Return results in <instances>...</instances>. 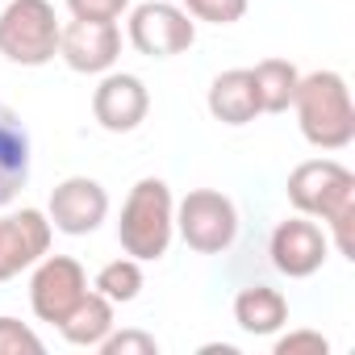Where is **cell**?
<instances>
[{"mask_svg":"<svg viewBox=\"0 0 355 355\" xmlns=\"http://www.w3.org/2000/svg\"><path fill=\"white\" fill-rule=\"evenodd\" d=\"M46 218H51V226L59 234L84 239V234L101 230V222L109 218V193H105L101 180H92V175H67L63 184L51 189Z\"/></svg>","mask_w":355,"mask_h":355,"instance_id":"cell-9","label":"cell"},{"mask_svg":"<svg viewBox=\"0 0 355 355\" xmlns=\"http://www.w3.org/2000/svg\"><path fill=\"white\" fill-rule=\"evenodd\" d=\"M30 184V130L0 101V209H9L17 193Z\"/></svg>","mask_w":355,"mask_h":355,"instance_id":"cell-13","label":"cell"},{"mask_svg":"<svg viewBox=\"0 0 355 355\" xmlns=\"http://www.w3.org/2000/svg\"><path fill=\"white\" fill-rule=\"evenodd\" d=\"M150 113V92L130 71H105L92 92V117L109 134H134Z\"/></svg>","mask_w":355,"mask_h":355,"instance_id":"cell-12","label":"cell"},{"mask_svg":"<svg viewBox=\"0 0 355 355\" xmlns=\"http://www.w3.org/2000/svg\"><path fill=\"white\" fill-rule=\"evenodd\" d=\"M92 288L101 293V297H109L113 305H130L138 293H142V263L134 259V255H121V259H109L101 272H96V280H92Z\"/></svg>","mask_w":355,"mask_h":355,"instance_id":"cell-18","label":"cell"},{"mask_svg":"<svg viewBox=\"0 0 355 355\" xmlns=\"http://www.w3.org/2000/svg\"><path fill=\"white\" fill-rule=\"evenodd\" d=\"M276 355H326L330 351V338L318 334V330H288L272 343Z\"/></svg>","mask_w":355,"mask_h":355,"instance_id":"cell-22","label":"cell"},{"mask_svg":"<svg viewBox=\"0 0 355 355\" xmlns=\"http://www.w3.org/2000/svg\"><path fill=\"white\" fill-rule=\"evenodd\" d=\"M113 326H117V322H113V301L101 297L96 288H88V293L76 301V309L59 322V334H63L71 347H88V351H96Z\"/></svg>","mask_w":355,"mask_h":355,"instance_id":"cell-16","label":"cell"},{"mask_svg":"<svg viewBox=\"0 0 355 355\" xmlns=\"http://www.w3.org/2000/svg\"><path fill=\"white\" fill-rule=\"evenodd\" d=\"M205 105H209L214 121H222V125H247V121H255L263 109H259V92H255L251 67H230V71L214 76Z\"/></svg>","mask_w":355,"mask_h":355,"instance_id":"cell-14","label":"cell"},{"mask_svg":"<svg viewBox=\"0 0 355 355\" xmlns=\"http://www.w3.org/2000/svg\"><path fill=\"white\" fill-rule=\"evenodd\" d=\"M59 59L80 76H105L121 59V26L117 21H67L59 30Z\"/></svg>","mask_w":355,"mask_h":355,"instance_id":"cell-11","label":"cell"},{"mask_svg":"<svg viewBox=\"0 0 355 355\" xmlns=\"http://www.w3.org/2000/svg\"><path fill=\"white\" fill-rule=\"evenodd\" d=\"M96 351H101V355H159V343H155V334H146V330H117V326H113Z\"/></svg>","mask_w":355,"mask_h":355,"instance_id":"cell-21","label":"cell"},{"mask_svg":"<svg viewBox=\"0 0 355 355\" xmlns=\"http://www.w3.org/2000/svg\"><path fill=\"white\" fill-rule=\"evenodd\" d=\"M293 109H297V125L301 138L318 150H343L355 142V105H351V88L338 71H309L297 80L293 92Z\"/></svg>","mask_w":355,"mask_h":355,"instance_id":"cell-2","label":"cell"},{"mask_svg":"<svg viewBox=\"0 0 355 355\" xmlns=\"http://www.w3.org/2000/svg\"><path fill=\"white\" fill-rule=\"evenodd\" d=\"M130 46L146 59H171L184 55L197 42V21L184 5H171V0H146V5L130 9Z\"/></svg>","mask_w":355,"mask_h":355,"instance_id":"cell-6","label":"cell"},{"mask_svg":"<svg viewBox=\"0 0 355 355\" xmlns=\"http://www.w3.org/2000/svg\"><path fill=\"white\" fill-rule=\"evenodd\" d=\"M171 239H175V197H171L167 180L142 175V180L130 189L125 205H121L117 243L138 263H155V259L167 255Z\"/></svg>","mask_w":355,"mask_h":355,"instance_id":"cell-3","label":"cell"},{"mask_svg":"<svg viewBox=\"0 0 355 355\" xmlns=\"http://www.w3.org/2000/svg\"><path fill=\"white\" fill-rule=\"evenodd\" d=\"M193 13V21H209V26H234L247 13V0H180Z\"/></svg>","mask_w":355,"mask_h":355,"instance_id":"cell-20","label":"cell"},{"mask_svg":"<svg viewBox=\"0 0 355 355\" xmlns=\"http://www.w3.org/2000/svg\"><path fill=\"white\" fill-rule=\"evenodd\" d=\"M234 322L251 338H272L288 326V301L272 284H251L234 297Z\"/></svg>","mask_w":355,"mask_h":355,"instance_id":"cell-15","label":"cell"},{"mask_svg":"<svg viewBox=\"0 0 355 355\" xmlns=\"http://www.w3.org/2000/svg\"><path fill=\"white\" fill-rule=\"evenodd\" d=\"M51 234H55L51 218L34 205L0 214V284L30 272L51 251Z\"/></svg>","mask_w":355,"mask_h":355,"instance_id":"cell-10","label":"cell"},{"mask_svg":"<svg viewBox=\"0 0 355 355\" xmlns=\"http://www.w3.org/2000/svg\"><path fill=\"white\" fill-rule=\"evenodd\" d=\"M268 255H272V268H276L280 276L305 280V276L322 272V263H326V255H330V239H326V230H322L313 218L293 214V218H284V222L272 230Z\"/></svg>","mask_w":355,"mask_h":355,"instance_id":"cell-8","label":"cell"},{"mask_svg":"<svg viewBox=\"0 0 355 355\" xmlns=\"http://www.w3.org/2000/svg\"><path fill=\"white\" fill-rule=\"evenodd\" d=\"M46 343L17 318L0 313V355H42Z\"/></svg>","mask_w":355,"mask_h":355,"instance_id":"cell-19","label":"cell"},{"mask_svg":"<svg viewBox=\"0 0 355 355\" xmlns=\"http://www.w3.org/2000/svg\"><path fill=\"white\" fill-rule=\"evenodd\" d=\"M59 30L51 0H9L0 13V55L17 67H46L59 55Z\"/></svg>","mask_w":355,"mask_h":355,"instance_id":"cell-4","label":"cell"},{"mask_svg":"<svg viewBox=\"0 0 355 355\" xmlns=\"http://www.w3.org/2000/svg\"><path fill=\"white\" fill-rule=\"evenodd\" d=\"M251 80H255V92H259V109L263 113H288L293 109V92H297L301 71L288 59H263V63H255L251 67Z\"/></svg>","mask_w":355,"mask_h":355,"instance_id":"cell-17","label":"cell"},{"mask_svg":"<svg viewBox=\"0 0 355 355\" xmlns=\"http://www.w3.org/2000/svg\"><path fill=\"white\" fill-rule=\"evenodd\" d=\"M130 0H67V13L76 21H121Z\"/></svg>","mask_w":355,"mask_h":355,"instance_id":"cell-23","label":"cell"},{"mask_svg":"<svg viewBox=\"0 0 355 355\" xmlns=\"http://www.w3.org/2000/svg\"><path fill=\"white\" fill-rule=\"evenodd\" d=\"M175 234L197 255H222L239 239V209L218 189H193L184 201H175Z\"/></svg>","mask_w":355,"mask_h":355,"instance_id":"cell-5","label":"cell"},{"mask_svg":"<svg viewBox=\"0 0 355 355\" xmlns=\"http://www.w3.org/2000/svg\"><path fill=\"white\" fill-rule=\"evenodd\" d=\"M288 205L326 222V239L343 259H355V171L338 159H305L288 171Z\"/></svg>","mask_w":355,"mask_h":355,"instance_id":"cell-1","label":"cell"},{"mask_svg":"<svg viewBox=\"0 0 355 355\" xmlns=\"http://www.w3.org/2000/svg\"><path fill=\"white\" fill-rule=\"evenodd\" d=\"M88 293V272L80 268V259H71V255H42L38 263H34V276H30V309H34V318L38 322H51V326H59L71 309H76V301Z\"/></svg>","mask_w":355,"mask_h":355,"instance_id":"cell-7","label":"cell"}]
</instances>
